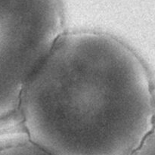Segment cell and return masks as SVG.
I'll return each mask as SVG.
<instances>
[{"instance_id": "obj_3", "label": "cell", "mask_w": 155, "mask_h": 155, "mask_svg": "<svg viewBox=\"0 0 155 155\" xmlns=\"http://www.w3.org/2000/svg\"><path fill=\"white\" fill-rule=\"evenodd\" d=\"M133 155H155V133L150 134Z\"/></svg>"}, {"instance_id": "obj_2", "label": "cell", "mask_w": 155, "mask_h": 155, "mask_svg": "<svg viewBox=\"0 0 155 155\" xmlns=\"http://www.w3.org/2000/svg\"><path fill=\"white\" fill-rule=\"evenodd\" d=\"M62 34L60 0H0V120Z\"/></svg>"}, {"instance_id": "obj_1", "label": "cell", "mask_w": 155, "mask_h": 155, "mask_svg": "<svg viewBox=\"0 0 155 155\" xmlns=\"http://www.w3.org/2000/svg\"><path fill=\"white\" fill-rule=\"evenodd\" d=\"M19 107L30 142L49 155H133L153 127L143 63L98 32L62 34L27 81Z\"/></svg>"}]
</instances>
